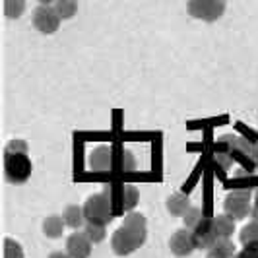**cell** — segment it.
I'll use <instances>...</instances> for the list:
<instances>
[{"instance_id": "1", "label": "cell", "mask_w": 258, "mask_h": 258, "mask_svg": "<svg viewBox=\"0 0 258 258\" xmlns=\"http://www.w3.org/2000/svg\"><path fill=\"white\" fill-rule=\"evenodd\" d=\"M148 239V221L144 214L130 212L122 218L120 227L111 237V248L116 256H130Z\"/></svg>"}, {"instance_id": "2", "label": "cell", "mask_w": 258, "mask_h": 258, "mask_svg": "<svg viewBox=\"0 0 258 258\" xmlns=\"http://www.w3.org/2000/svg\"><path fill=\"white\" fill-rule=\"evenodd\" d=\"M214 157L223 169H229L233 161H239L250 171V169L256 167L258 163L256 150L246 142L245 138H239V136H223V138H220L218 142L214 144Z\"/></svg>"}, {"instance_id": "3", "label": "cell", "mask_w": 258, "mask_h": 258, "mask_svg": "<svg viewBox=\"0 0 258 258\" xmlns=\"http://www.w3.org/2000/svg\"><path fill=\"white\" fill-rule=\"evenodd\" d=\"M31 159L26 140L14 138L4 148V179L10 184H24L31 177Z\"/></svg>"}, {"instance_id": "4", "label": "cell", "mask_w": 258, "mask_h": 258, "mask_svg": "<svg viewBox=\"0 0 258 258\" xmlns=\"http://www.w3.org/2000/svg\"><path fill=\"white\" fill-rule=\"evenodd\" d=\"M84 216H86V223L99 225V227H107L115 218L111 202L103 192L91 194L90 198L84 202Z\"/></svg>"}, {"instance_id": "5", "label": "cell", "mask_w": 258, "mask_h": 258, "mask_svg": "<svg viewBox=\"0 0 258 258\" xmlns=\"http://www.w3.org/2000/svg\"><path fill=\"white\" fill-rule=\"evenodd\" d=\"M252 196L246 190H235L227 194L223 200V214L229 216L233 221L245 220L248 214H252Z\"/></svg>"}, {"instance_id": "6", "label": "cell", "mask_w": 258, "mask_h": 258, "mask_svg": "<svg viewBox=\"0 0 258 258\" xmlns=\"http://www.w3.org/2000/svg\"><path fill=\"white\" fill-rule=\"evenodd\" d=\"M186 10L194 20H202L206 24L218 22L225 12L223 0H190L186 4Z\"/></svg>"}, {"instance_id": "7", "label": "cell", "mask_w": 258, "mask_h": 258, "mask_svg": "<svg viewBox=\"0 0 258 258\" xmlns=\"http://www.w3.org/2000/svg\"><path fill=\"white\" fill-rule=\"evenodd\" d=\"M60 16L56 14L52 4H39L33 10V26L43 35H52L60 27Z\"/></svg>"}, {"instance_id": "8", "label": "cell", "mask_w": 258, "mask_h": 258, "mask_svg": "<svg viewBox=\"0 0 258 258\" xmlns=\"http://www.w3.org/2000/svg\"><path fill=\"white\" fill-rule=\"evenodd\" d=\"M169 248L173 252V256L177 258H186L190 256L194 250H196V243H194V237L190 229H177V231L171 235L169 239Z\"/></svg>"}, {"instance_id": "9", "label": "cell", "mask_w": 258, "mask_h": 258, "mask_svg": "<svg viewBox=\"0 0 258 258\" xmlns=\"http://www.w3.org/2000/svg\"><path fill=\"white\" fill-rule=\"evenodd\" d=\"M91 246L93 243L86 237V233L76 231L66 239V254L70 258H90Z\"/></svg>"}, {"instance_id": "10", "label": "cell", "mask_w": 258, "mask_h": 258, "mask_svg": "<svg viewBox=\"0 0 258 258\" xmlns=\"http://www.w3.org/2000/svg\"><path fill=\"white\" fill-rule=\"evenodd\" d=\"M90 169L95 173H109L113 171V148L99 146L90 154Z\"/></svg>"}, {"instance_id": "11", "label": "cell", "mask_w": 258, "mask_h": 258, "mask_svg": "<svg viewBox=\"0 0 258 258\" xmlns=\"http://www.w3.org/2000/svg\"><path fill=\"white\" fill-rule=\"evenodd\" d=\"M192 237L196 248H210L216 243V235H214V223H212V216H204V220L200 221L192 229Z\"/></svg>"}, {"instance_id": "12", "label": "cell", "mask_w": 258, "mask_h": 258, "mask_svg": "<svg viewBox=\"0 0 258 258\" xmlns=\"http://www.w3.org/2000/svg\"><path fill=\"white\" fill-rule=\"evenodd\" d=\"M212 223H214L216 241H231V235L235 231V221L229 216H225V214L212 216Z\"/></svg>"}, {"instance_id": "13", "label": "cell", "mask_w": 258, "mask_h": 258, "mask_svg": "<svg viewBox=\"0 0 258 258\" xmlns=\"http://www.w3.org/2000/svg\"><path fill=\"white\" fill-rule=\"evenodd\" d=\"M165 208H167V212L171 216H177V218H184L186 216V212L192 208L190 204V200H188V196H184V194H171L167 198V202H165Z\"/></svg>"}, {"instance_id": "14", "label": "cell", "mask_w": 258, "mask_h": 258, "mask_svg": "<svg viewBox=\"0 0 258 258\" xmlns=\"http://www.w3.org/2000/svg\"><path fill=\"white\" fill-rule=\"evenodd\" d=\"M136 169V161L128 150L122 148H113V171H120V173H130Z\"/></svg>"}, {"instance_id": "15", "label": "cell", "mask_w": 258, "mask_h": 258, "mask_svg": "<svg viewBox=\"0 0 258 258\" xmlns=\"http://www.w3.org/2000/svg\"><path fill=\"white\" fill-rule=\"evenodd\" d=\"M62 220H64L66 227H72V229L86 227L84 206H78V204H70V206H66V210L62 212Z\"/></svg>"}, {"instance_id": "16", "label": "cell", "mask_w": 258, "mask_h": 258, "mask_svg": "<svg viewBox=\"0 0 258 258\" xmlns=\"http://www.w3.org/2000/svg\"><path fill=\"white\" fill-rule=\"evenodd\" d=\"M237 256V246L233 241H216L206 250V258H235Z\"/></svg>"}, {"instance_id": "17", "label": "cell", "mask_w": 258, "mask_h": 258, "mask_svg": "<svg viewBox=\"0 0 258 258\" xmlns=\"http://www.w3.org/2000/svg\"><path fill=\"white\" fill-rule=\"evenodd\" d=\"M66 223L62 220V216H49V218H45L43 221V233H45V237L47 239H58V237H62V231H64Z\"/></svg>"}, {"instance_id": "18", "label": "cell", "mask_w": 258, "mask_h": 258, "mask_svg": "<svg viewBox=\"0 0 258 258\" xmlns=\"http://www.w3.org/2000/svg\"><path fill=\"white\" fill-rule=\"evenodd\" d=\"M103 194L109 198V202H111V208H113V214H115V216L124 214V210H122V184H107Z\"/></svg>"}, {"instance_id": "19", "label": "cell", "mask_w": 258, "mask_h": 258, "mask_svg": "<svg viewBox=\"0 0 258 258\" xmlns=\"http://www.w3.org/2000/svg\"><path fill=\"white\" fill-rule=\"evenodd\" d=\"M140 200V192L134 184H122V210L124 214H130Z\"/></svg>"}, {"instance_id": "20", "label": "cell", "mask_w": 258, "mask_h": 258, "mask_svg": "<svg viewBox=\"0 0 258 258\" xmlns=\"http://www.w3.org/2000/svg\"><path fill=\"white\" fill-rule=\"evenodd\" d=\"M239 241H241V245L243 246L258 245V223L256 221L246 223L245 227L241 229V233H239Z\"/></svg>"}, {"instance_id": "21", "label": "cell", "mask_w": 258, "mask_h": 258, "mask_svg": "<svg viewBox=\"0 0 258 258\" xmlns=\"http://www.w3.org/2000/svg\"><path fill=\"white\" fill-rule=\"evenodd\" d=\"M54 10L60 16V20H72L78 12V4L74 0H56L54 4Z\"/></svg>"}, {"instance_id": "22", "label": "cell", "mask_w": 258, "mask_h": 258, "mask_svg": "<svg viewBox=\"0 0 258 258\" xmlns=\"http://www.w3.org/2000/svg\"><path fill=\"white\" fill-rule=\"evenodd\" d=\"M26 10V2L24 0H6L4 2V16L8 20H18Z\"/></svg>"}, {"instance_id": "23", "label": "cell", "mask_w": 258, "mask_h": 258, "mask_svg": "<svg viewBox=\"0 0 258 258\" xmlns=\"http://www.w3.org/2000/svg\"><path fill=\"white\" fill-rule=\"evenodd\" d=\"M204 216H206V214H204L200 208L192 206L188 212H186V216L182 218V225H184V229H190V231H192L194 227H196L200 221L204 220Z\"/></svg>"}, {"instance_id": "24", "label": "cell", "mask_w": 258, "mask_h": 258, "mask_svg": "<svg viewBox=\"0 0 258 258\" xmlns=\"http://www.w3.org/2000/svg\"><path fill=\"white\" fill-rule=\"evenodd\" d=\"M24 246L10 237L4 239V258H24Z\"/></svg>"}, {"instance_id": "25", "label": "cell", "mask_w": 258, "mask_h": 258, "mask_svg": "<svg viewBox=\"0 0 258 258\" xmlns=\"http://www.w3.org/2000/svg\"><path fill=\"white\" fill-rule=\"evenodd\" d=\"M84 233H86V237L90 239L93 245L101 243L105 237H107V231H105V227H99V225H90V223H86V227H84Z\"/></svg>"}, {"instance_id": "26", "label": "cell", "mask_w": 258, "mask_h": 258, "mask_svg": "<svg viewBox=\"0 0 258 258\" xmlns=\"http://www.w3.org/2000/svg\"><path fill=\"white\" fill-rule=\"evenodd\" d=\"M235 258H258V245L243 246V250H239Z\"/></svg>"}, {"instance_id": "27", "label": "cell", "mask_w": 258, "mask_h": 258, "mask_svg": "<svg viewBox=\"0 0 258 258\" xmlns=\"http://www.w3.org/2000/svg\"><path fill=\"white\" fill-rule=\"evenodd\" d=\"M252 218H254V221L258 223V190H256V194H254V202H252Z\"/></svg>"}, {"instance_id": "28", "label": "cell", "mask_w": 258, "mask_h": 258, "mask_svg": "<svg viewBox=\"0 0 258 258\" xmlns=\"http://www.w3.org/2000/svg\"><path fill=\"white\" fill-rule=\"evenodd\" d=\"M49 258H70V256H68L66 252H51Z\"/></svg>"}]
</instances>
